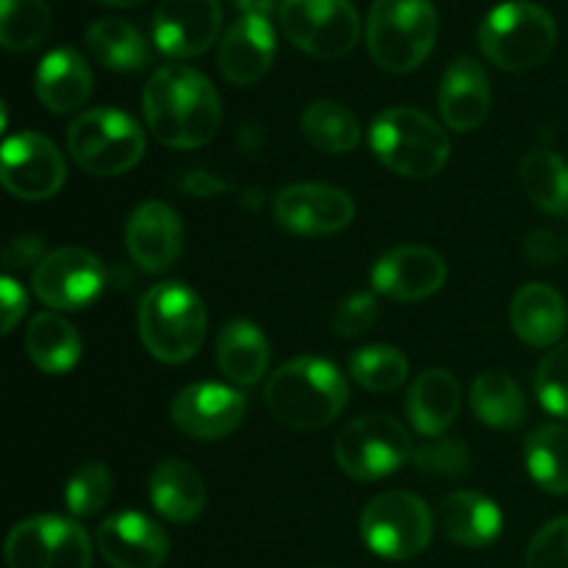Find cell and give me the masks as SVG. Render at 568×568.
Wrapping results in <instances>:
<instances>
[{
    "instance_id": "f546056e",
    "label": "cell",
    "mask_w": 568,
    "mask_h": 568,
    "mask_svg": "<svg viewBox=\"0 0 568 568\" xmlns=\"http://www.w3.org/2000/svg\"><path fill=\"white\" fill-rule=\"evenodd\" d=\"M521 189L544 214L568 220V161L555 150L536 148L521 161Z\"/></svg>"
},
{
    "instance_id": "277c9868",
    "label": "cell",
    "mask_w": 568,
    "mask_h": 568,
    "mask_svg": "<svg viewBox=\"0 0 568 568\" xmlns=\"http://www.w3.org/2000/svg\"><path fill=\"white\" fill-rule=\"evenodd\" d=\"M438 14L430 0H375L366 17V48L381 70L405 75L436 48Z\"/></svg>"
},
{
    "instance_id": "ab89813d",
    "label": "cell",
    "mask_w": 568,
    "mask_h": 568,
    "mask_svg": "<svg viewBox=\"0 0 568 568\" xmlns=\"http://www.w3.org/2000/svg\"><path fill=\"white\" fill-rule=\"evenodd\" d=\"M377 320V300L372 294L358 292V294H349L347 300H342L333 314L331 327L338 338H355V336H364Z\"/></svg>"
},
{
    "instance_id": "74e56055",
    "label": "cell",
    "mask_w": 568,
    "mask_h": 568,
    "mask_svg": "<svg viewBox=\"0 0 568 568\" xmlns=\"http://www.w3.org/2000/svg\"><path fill=\"white\" fill-rule=\"evenodd\" d=\"M536 394L549 414L568 419V342L547 353L538 364Z\"/></svg>"
},
{
    "instance_id": "4fadbf2b",
    "label": "cell",
    "mask_w": 568,
    "mask_h": 568,
    "mask_svg": "<svg viewBox=\"0 0 568 568\" xmlns=\"http://www.w3.org/2000/svg\"><path fill=\"white\" fill-rule=\"evenodd\" d=\"M0 181H3L6 192L28 200V203L50 200L59 194L67 181L64 155L50 139L39 136V133H17L3 144Z\"/></svg>"
},
{
    "instance_id": "4316f807",
    "label": "cell",
    "mask_w": 568,
    "mask_h": 568,
    "mask_svg": "<svg viewBox=\"0 0 568 568\" xmlns=\"http://www.w3.org/2000/svg\"><path fill=\"white\" fill-rule=\"evenodd\" d=\"M216 364L227 381L239 386H255L270 366V342L253 322H227L216 338Z\"/></svg>"
},
{
    "instance_id": "9a60e30c",
    "label": "cell",
    "mask_w": 568,
    "mask_h": 568,
    "mask_svg": "<svg viewBox=\"0 0 568 568\" xmlns=\"http://www.w3.org/2000/svg\"><path fill=\"white\" fill-rule=\"evenodd\" d=\"M247 414L242 392L222 383H194L172 399V425L197 442H220L239 430Z\"/></svg>"
},
{
    "instance_id": "603a6c76",
    "label": "cell",
    "mask_w": 568,
    "mask_h": 568,
    "mask_svg": "<svg viewBox=\"0 0 568 568\" xmlns=\"http://www.w3.org/2000/svg\"><path fill=\"white\" fill-rule=\"evenodd\" d=\"M510 325L530 347H552L568 327L566 300L547 283H527L510 300Z\"/></svg>"
},
{
    "instance_id": "f35d334b",
    "label": "cell",
    "mask_w": 568,
    "mask_h": 568,
    "mask_svg": "<svg viewBox=\"0 0 568 568\" xmlns=\"http://www.w3.org/2000/svg\"><path fill=\"white\" fill-rule=\"evenodd\" d=\"M527 568H568V516L549 521L532 536Z\"/></svg>"
},
{
    "instance_id": "83f0119b",
    "label": "cell",
    "mask_w": 568,
    "mask_h": 568,
    "mask_svg": "<svg viewBox=\"0 0 568 568\" xmlns=\"http://www.w3.org/2000/svg\"><path fill=\"white\" fill-rule=\"evenodd\" d=\"M28 358L44 375H67L81 358L75 327L59 314H37L26 331Z\"/></svg>"
},
{
    "instance_id": "ac0fdd59",
    "label": "cell",
    "mask_w": 568,
    "mask_h": 568,
    "mask_svg": "<svg viewBox=\"0 0 568 568\" xmlns=\"http://www.w3.org/2000/svg\"><path fill=\"white\" fill-rule=\"evenodd\" d=\"M125 247L139 270L161 275L175 264L183 250L181 216L161 200H148L128 216Z\"/></svg>"
},
{
    "instance_id": "5b68a950",
    "label": "cell",
    "mask_w": 568,
    "mask_h": 568,
    "mask_svg": "<svg viewBox=\"0 0 568 568\" xmlns=\"http://www.w3.org/2000/svg\"><path fill=\"white\" fill-rule=\"evenodd\" d=\"M483 55L505 72H527L541 67L558 44V26L544 6L530 0H508L494 6L477 33Z\"/></svg>"
},
{
    "instance_id": "836d02e7",
    "label": "cell",
    "mask_w": 568,
    "mask_h": 568,
    "mask_svg": "<svg viewBox=\"0 0 568 568\" xmlns=\"http://www.w3.org/2000/svg\"><path fill=\"white\" fill-rule=\"evenodd\" d=\"M50 33L44 0H0V44L9 53H28Z\"/></svg>"
},
{
    "instance_id": "d6986e66",
    "label": "cell",
    "mask_w": 568,
    "mask_h": 568,
    "mask_svg": "<svg viewBox=\"0 0 568 568\" xmlns=\"http://www.w3.org/2000/svg\"><path fill=\"white\" fill-rule=\"evenodd\" d=\"M98 549L111 568H161L170 538L150 516L122 510L100 525Z\"/></svg>"
},
{
    "instance_id": "4dcf8cb0",
    "label": "cell",
    "mask_w": 568,
    "mask_h": 568,
    "mask_svg": "<svg viewBox=\"0 0 568 568\" xmlns=\"http://www.w3.org/2000/svg\"><path fill=\"white\" fill-rule=\"evenodd\" d=\"M471 410L477 419L497 430H516L525 425L527 399L519 383L505 372H483L471 383Z\"/></svg>"
},
{
    "instance_id": "52a82bcc",
    "label": "cell",
    "mask_w": 568,
    "mask_h": 568,
    "mask_svg": "<svg viewBox=\"0 0 568 568\" xmlns=\"http://www.w3.org/2000/svg\"><path fill=\"white\" fill-rule=\"evenodd\" d=\"M144 131L120 109H92L72 120L67 150L83 172L94 178H116L142 161Z\"/></svg>"
},
{
    "instance_id": "484cf974",
    "label": "cell",
    "mask_w": 568,
    "mask_h": 568,
    "mask_svg": "<svg viewBox=\"0 0 568 568\" xmlns=\"http://www.w3.org/2000/svg\"><path fill=\"white\" fill-rule=\"evenodd\" d=\"M442 527L458 547L483 549L503 532L497 503L477 491H455L442 503Z\"/></svg>"
},
{
    "instance_id": "7bdbcfd3",
    "label": "cell",
    "mask_w": 568,
    "mask_h": 568,
    "mask_svg": "<svg viewBox=\"0 0 568 568\" xmlns=\"http://www.w3.org/2000/svg\"><path fill=\"white\" fill-rule=\"evenodd\" d=\"M0 300H3V308H0L3 311V333H11L17 327V322L22 320V314H26L28 297L20 283L6 275L0 281Z\"/></svg>"
},
{
    "instance_id": "8d00e7d4",
    "label": "cell",
    "mask_w": 568,
    "mask_h": 568,
    "mask_svg": "<svg viewBox=\"0 0 568 568\" xmlns=\"http://www.w3.org/2000/svg\"><path fill=\"white\" fill-rule=\"evenodd\" d=\"M410 460H414L416 469L425 471V475L460 477L469 471L471 453L460 438L436 436V438H425L419 447H414Z\"/></svg>"
},
{
    "instance_id": "5bb4252c",
    "label": "cell",
    "mask_w": 568,
    "mask_h": 568,
    "mask_svg": "<svg viewBox=\"0 0 568 568\" xmlns=\"http://www.w3.org/2000/svg\"><path fill=\"white\" fill-rule=\"evenodd\" d=\"M275 220L297 236H331L355 220V203L347 192L325 183H294L275 194Z\"/></svg>"
},
{
    "instance_id": "7402d4cb",
    "label": "cell",
    "mask_w": 568,
    "mask_h": 568,
    "mask_svg": "<svg viewBox=\"0 0 568 568\" xmlns=\"http://www.w3.org/2000/svg\"><path fill=\"white\" fill-rule=\"evenodd\" d=\"M33 87L44 109L53 114H72L92 94V70L78 50L55 48L39 61Z\"/></svg>"
},
{
    "instance_id": "7a4b0ae2",
    "label": "cell",
    "mask_w": 568,
    "mask_h": 568,
    "mask_svg": "<svg viewBox=\"0 0 568 568\" xmlns=\"http://www.w3.org/2000/svg\"><path fill=\"white\" fill-rule=\"evenodd\" d=\"M349 399L347 377L325 358H294L266 381L264 405L281 425L322 430L344 414Z\"/></svg>"
},
{
    "instance_id": "e0dca14e",
    "label": "cell",
    "mask_w": 568,
    "mask_h": 568,
    "mask_svg": "<svg viewBox=\"0 0 568 568\" xmlns=\"http://www.w3.org/2000/svg\"><path fill=\"white\" fill-rule=\"evenodd\" d=\"M444 283H447V261L436 250L422 247V244H403V247L388 250L372 266L375 292L399 303L427 300Z\"/></svg>"
},
{
    "instance_id": "ffe728a7",
    "label": "cell",
    "mask_w": 568,
    "mask_h": 568,
    "mask_svg": "<svg viewBox=\"0 0 568 568\" xmlns=\"http://www.w3.org/2000/svg\"><path fill=\"white\" fill-rule=\"evenodd\" d=\"M275 53L277 39L270 17L244 14L222 37L216 64L227 83L250 87L270 72Z\"/></svg>"
},
{
    "instance_id": "d590c367",
    "label": "cell",
    "mask_w": 568,
    "mask_h": 568,
    "mask_svg": "<svg viewBox=\"0 0 568 568\" xmlns=\"http://www.w3.org/2000/svg\"><path fill=\"white\" fill-rule=\"evenodd\" d=\"M111 488H114V477H111L109 466L100 464V460L81 464L64 486L67 510L78 519L100 514L111 499Z\"/></svg>"
},
{
    "instance_id": "2e32d148",
    "label": "cell",
    "mask_w": 568,
    "mask_h": 568,
    "mask_svg": "<svg viewBox=\"0 0 568 568\" xmlns=\"http://www.w3.org/2000/svg\"><path fill=\"white\" fill-rule=\"evenodd\" d=\"M220 31V0H161L153 14V42L166 59L203 55Z\"/></svg>"
},
{
    "instance_id": "6da1fadb",
    "label": "cell",
    "mask_w": 568,
    "mask_h": 568,
    "mask_svg": "<svg viewBox=\"0 0 568 568\" xmlns=\"http://www.w3.org/2000/svg\"><path fill=\"white\" fill-rule=\"evenodd\" d=\"M142 105L150 133L166 148H203L220 131V94L214 83L192 67L170 64L155 70L144 87Z\"/></svg>"
},
{
    "instance_id": "b9f144b4",
    "label": "cell",
    "mask_w": 568,
    "mask_h": 568,
    "mask_svg": "<svg viewBox=\"0 0 568 568\" xmlns=\"http://www.w3.org/2000/svg\"><path fill=\"white\" fill-rule=\"evenodd\" d=\"M44 258V244L37 236H17L6 244L3 250V264L6 270H26L31 264H42Z\"/></svg>"
},
{
    "instance_id": "f1b7e54d",
    "label": "cell",
    "mask_w": 568,
    "mask_h": 568,
    "mask_svg": "<svg viewBox=\"0 0 568 568\" xmlns=\"http://www.w3.org/2000/svg\"><path fill=\"white\" fill-rule=\"evenodd\" d=\"M87 48L98 64L114 72H139L150 64V48L136 26L103 17L87 28Z\"/></svg>"
},
{
    "instance_id": "d4e9b609",
    "label": "cell",
    "mask_w": 568,
    "mask_h": 568,
    "mask_svg": "<svg viewBox=\"0 0 568 568\" xmlns=\"http://www.w3.org/2000/svg\"><path fill=\"white\" fill-rule=\"evenodd\" d=\"M150 503L166 521L192 525L205 508L203 475L181 458L164 460L150 477Z\"/></svg>"
},
{
    "instance_id": "7c38bea8",
    "label": "cell",
    "mask_w": 568,
    "mask_h": 568,
    "mask_svg": "<svg viewBox=\"0 0 568 568\" xmlns=\"http://www.w3.org/2000/svg\"><path fill=\"white\" fill-rule=\"evenodd\" d=\"M105 286L103 261L83 247H59L33 270V294L48 308L81 311Z\"/></svg>"
},
{
    "instance_id": "8992f818",
    "label": "cell",
    "mask_w": 568,
    "mask_h": 568,
    "mask_svg": "<svg viewBox=\"0 0 568 568\" xmlns=\"http://www.w3.org/2000/svg\"><path fill=\"white\" fill-rule=\"evenodd\" d=\"M372 153L386 170L425 181L449 161V139L433 116L416 109H388L369 128Z\"/></svg>"
},
{
    "instance_id": "ba28073f",
    "label": "cell",
    "mask_w": 568,
    "mask_h": 568,
    "mask_svg": "<svg viewBox=\"0 0 568 568\" xmlns=\"http://www.w3.org/2000/svg\"><path fill=\"white\" fill-rule=\"evenodd\" d=\"M277 22L294 48L322 61L349 55L361 37L353 0H283Z\"/></svg>"
},
{
    "instance_id": "60d3db41",
    "label": "cell",
    "mask_w": 568,
    "mask_h": 568,
    "mask_svg": "<svg viewBox=\"0 0 568 568\" xmlns=\"http://www.w3.org/2000/svg\"><path fill=\"white\" fill-rule=\"evenodd\" d=\"M564 239L552 231H532L525 239V255L536 266H555L564 258Z\"/></svg>"
},
{
    "instance_id": "ee69618b",
    "label": "cell",
    "mask_w": 568,
    "mask_h": 568,
    "mask_svg": "<svg viewBox=\"0 0 568 568\" xmlns=\"http://www.w3.org/2000/svg\"><path fill=\"white\" fill-rule=\"evenodd\" d=\"M183 189H186L189 194H194V197H214L216 192L225 189V183L216 181L209 172H189L186 181H183Z\"/></svg>"
},
{
    "instance_id": "f6af8a7d",
    "label": "cell",
    "mask_w": 568,
    "mask_h": 568,
    "mask_svg": "<svg viewBox=\"0 0 568 568\" xmlns=\"http://www.w3.org/2000/svg\"><path fill=\"white\" fill-rule=\"evenodd\" d=\"M239 11L244 14H253V17H270L272 11L281 9L283 0H231Z\"/></svg>"
},
{
    "instance_id": "44dd1931",
    "label": "cell",
    "mask_w": 568,
    "mask_h": 568,
    "mask_svg": "<svg viewBox=\"0 0 568 568\" xmlns=\"http://www.w3.org/2000/svg\"><path fill=\"white\" fill-rule=\"evenodd\" d=\"M438 111L447 128L458 133H471L486 122L491 111V81L480 61L460 55L447 67L438 89Z\"/></svg>"
},
{
    "instance_id": "30bf717a",
    "label": "cell",
    "mask_w": 568,
    "mask_h": 568,
    "mask_svg": "<svg viewBox=\"0 0 568 568\" xmlns=\"http://www.w3.org/2000/svg\"><path fill=\"white\" fill-rule=\"evenodd\" d=\"M414 455L408 430L388 414L349 422L336 438V464L353 480L372 483L394 475Z\"/></svg>"
},
{
    "instance_id": "e575fe53",
    "label": "cell",
    "mask_w": 568,
    "mask_h": 568,
    "mask_svg": "<svg viewBox=\"0 0 568 568\" xmlns=\"http://www.w3.org/2000/svg\"><path fill=\"white\" fill-rule=\"evenodd\" d=\"M349 375L361 388L372 394H392L408 377V358L397 347L372 344L349 358Z\"/></svg>"
},
{
    "instance_id": "bcb514c9",
    "label": "cell",
    "mask_w": 568,
    "mask_h": 568,
    "mask_svg": "<svg viewBox=\"0 0 568 568\" xmlns=\"http://www.w3.org/2000/svg\"><path fill=\"white\" fill-rule=\"evenodd\" d=\"M98 3L111 6V9H133V6H142L148 0H98Z\"/></svg>"
},
{
    "instance_id": "9c48e42d",
    "label": "cell",
    "mask_w": 568,
    "mask_h": 568,
    "mask_svg": "<svg viewBox=\"0 0 568 568\" xmlns=\"http://www.w3.org/2000/svg\"><path fill=\"white\" fill-rule=\"evenodd\" d=\"M361 536L381 558L410 560L425 552L433 538L430 508L410 491L377 494L361 514Z\"/></svg>"
},
{
    "instance_id": "3957f363",
    "label": "cell",
    "mask_w": 568,
    "mask_h": 568,
    "mask_svg": "<svg viewBox=\"0 0 568 568\" xmlns=\"http://www.w3.org/2000/svg\"><path fill=\"white\" fill-rule=\"evenodd\" d=\"M209 327L205 305L186 283H159L139 303V336L161 364H186L200 353Z\"/></svg>"
},
{
    "instance_id": "cb8c5ba5",
    "label": "cell",
    "mask_w": 568,
    "mask_h": 568,
    "mask_svg": "<svg viewBox=\"0 0 568 568\" xmlns=\"http://www.w3.org/2000/svg\"><path fill=\"white\" fill-rule=\"evenodd\" d=\"M408 419L425 438L444 436L460 414V386L453 372L427 369L410 386Z\"/></svg>"
},
{
    "instance_id": "1f68e13d",
    "label": "cell",
    "mask_w": 568,
    "mask_h": 568,
    "mask_svg": "<svg viewBox=\"0 0 568 568\" xmlns=\"http://www.w3.org/2000/svg\"><path fill=\"white\" fill-rule=\"evenodd\" d=\"M525 464L538 488L547 494H568V427L544 425L525 442Z\"/></svg>"
},
{
    "instance_id": "d6a6232c",
    "label": "cell",
    "mask_w": 568,
    "mask_h": 568,
    "mask_svg": "<svg viewBox=\"0 0 568 568\" xmlns=\"http://www.w3.org/2000/svg\"><path fill=\"white\" fill-rule=\"evenodd\" d=\"M303 136L322 153L344 155L358 148L361 125L353 111L333 100H316L303 111Z\"/></svg>"
},
{
    "instance_id": "8fae6325",
    "label": "cell",
    "mask_w": 568,
    "mask_h": 568,
    "mask_svg": "<svg viewBox=\"0 0 568 568\" xmlns=\"http://www.w3.org/2000/svg\"><path fill=\"white\" fill-rule=\"evenodd\" d=\"M9 568H92V541L78 521L31 516L6 538Z\"/></svg>"
}]
</instances>
